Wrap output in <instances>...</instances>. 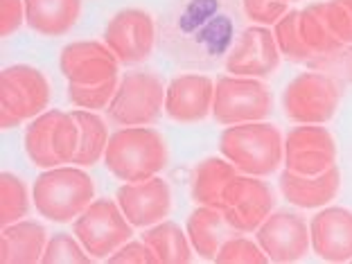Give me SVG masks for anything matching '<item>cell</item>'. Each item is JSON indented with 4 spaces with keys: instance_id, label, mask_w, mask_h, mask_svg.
I'll list each match as a JSON object with an SVG mask.
<instances>
[{
    "instance_id": "6da1fadb",
    "label": "cell",
    "mask_w": 352,
    "mask_h": 264,
    "mask_svg": "<svg viewBox=\"0 0 352 264\" xmlns=\"http://www.w3.org/2000/svg\"><path fill=\"white\" fill-rule=\"evenodd\" d=\"M104 165L120 181H147L165 170L167 142L151 126H126L109 138Z\"/></svg>"
},
{
    "instance_id": "d6a6232c",
    "label": "cell",
    "mask_w": 352,
    "mask_h": 264,
    "mask_svg": "<svg viewBox=\"0 0 352 264\" xmlns=\"http://www.w3.org/2000/svg\"><path fill=\"white\" fill-rule=\"evenodd\" d=\"M327 23L343 45H352V0H327Z\"/></svg>"
},
{
    "instance_id": "30bf717a",
    "label": "cell",
    "mask_w": 352,
    "mask_h": 264,
    "mask_svg": "<svg viewBox=\"0 0 352 264\" xmlns=\"http://www.w3.org/2000/svg\"><path fill=\"white\" fill-rule=\"evenodd\" d=\"M276 206V197L260 176L239 172L223 192L221 212L239 233H253L262 226Z\"/></svg>"
},
{
    "instance_id": "44dd1931",
    "label": "cell",
    "mask_w": 352,
    "mask_h": 264,
    "mask_svg": "<svg viewBox=\"0 0 352 264\" xmlns=\"http://www.w3.org/2000/svg\"><path fill=\"white\" fill-rule=\"evenodd\" d=\"M25 23L41 36H63L75 28L82 0H23Z\"/></svg>"
},
{
    "instance_id": "4fadbf2b",
    "label": "cell",
    "mask_w": 352,
    "mask_h": 264,
    "mask_svg": "<svg viewBox=\"0 0 352 264\" xmlns=\"http://www.w3.org/2000/svg\"><path fill=\"white\" fill-rule=\"evenodd\" d=\"M258 244L271 262H296L311 249V235L305 219L296 212H271L258 228Z\"/></svg>"
},
{
    "instance_id": "8992f818",
    "label": "cell",
    "mask_w": 352,
    "mask_h": 264,
    "mask_svg": "<svg viewBox=\"0 0 352 264\" xmlns=\"http://www.w3.org/2000/svg\"><path fill=\"white\" fill-rule=\"evenodd\" d=\"M341 88L330 75L309 70L287 84L283 93L285 116L300 124H325L337 113Z\"/></svg>"
},
{
    "instance_id": "5bb4252c",
    "label": "cell",
    "mask_w": 352,
    "mask_h": 264,
    "mask_svg": "<svg viewBox=\"0 0 352 264\" xmlns=\"http://www.w3.org/2000/svg\"><path fill=\"white\" fill-rule=\"evenodd\" d=\"M280 57L283 54L274 32L264 25H253L246 28L230 47L226 70L237 77H267L278 68Z\"/></svg>"
},
{
    "instance_id": "9c48e42d",
    "label": "cell",
    "mask_w": 352,
    "mask_h": 264,
    "mask_svg": "<svg viewBox=\"0 0 352 264\" xmlns=\"http://www.w3.org/2000/svg\"><path fill=\"white\" fill-rule=\"evenodd\" d=\"M167 86L151 73H129L118 84L109 104L111 122L122 126H147L156 122L165 107Z\"/></svg>"
},
{
    "instance_id": "e0dca14e",
    "label": "cell",
    "mask_w": 352,
    "mask_h": 264,
    "mask_svg": "<svg viewBox=\"0 0 352 264\" xmlns=\"http://www.w3.org/2000/svg\"><path fill=\"white\" fill-rule=\"evenodd\" d=\"M311 251L325 262L352 260V210L348 208H325L309 221Z\"/></svg>"
},
{
    "instance_id": "7402d4cb",
    "label": "cell",
    "mask_w": 352,
    "mask_h": 264,
    "mask_svg": "<svg viewBox=\"0 0 352 264\" xmlns=\"http://www.w3.org/2000/svg\"><path fill=\"white\" fill-rule=\"evenodd\" d=\"M3 249H0V262L5 264H32L41 262L43 251L47 246V233L41 223L21 219L10 226H3Z\"/></svg>"
},
{
    "instance_id": "cb8c5ba5",
    "label": "cell",
    "mask_w": 352,
    "mask_h": 264,
    "mask_svg": "<svg viewBox=\"0 0 352 264\" xmlns=\"http://www.w3.org/2000/svg\"><path fill=\"white\" fill-rule=\"evenodd\" d=\"M151 251H154L158 264H188L192 260V244L188 233H183L179 223L158 221L142 235Z\"/></svg>"
},
{
    "instance_id": "7a4b0ae2",
    "label": "cell",
    "mask_w": 352,
    "mask_h": 264,
    "mask_svg": "<svg viewBox=\"0 0 352 264\" xmlns=\"http://www.w3.org/2000/svg\"><path fill=\"white\" fill-rule=\"evenodd\" d=\"M219 151L242 174L269 176L285 161V140L269 122H242L221 131Z\"/></svg>"
},
{
    "instance_id": "ac0fdd59",
    "label": "cell",
    "mask_w": 352,
    "mask_h": 264,
    "mask_svg": "<svg viewBox=\"0 0 352 264\" xmlns=\"http://www.w3.org/2000/svg\"><path fill=\"white\" fill-rule=\"evenodd\" d=\"M214 82L206 75H179L167 84L165 113L176 122H201L212 113Z\"/></svg>"
},
{
    "instance_id": "7c38bea8",
    "label": "cell",
    "mask_w": 352,
    "mask_h": 264,
    "mask_svg": "<svg viewBox=\"0 0 352 264\" xmlns=\"http://www.w3.org/2000/svg\"><path fill=\"white\" fill-rule=\"evenodd\" d=\"M337 163V142L325 126H294L285 138V170L300 176H318Z\"/></svg>"
},
{
    "instance_id": "f546056e",
    "label": "cell",
    "mask_w": 352,
    "mask_h": 264,
    "mask_svg": "<svg viewBox=\"0 0 352 264\" xmlns=\"http://www.w3.org/2000/svg\"><path fill=\"white\" fill-rule=\"evenodd\" d=\"M93 258L86 253L77 237L70 233H57L52 239H47V246L43 251L41 262L54 264V262H66V264H88Z\"/></svg>"
},
{
    "instance_id": "52a82bcc",
    "label": "cell",
    "mask_w": 352,
    "mask_h": 264,
    "mask_svg": "<svg viewBox=\"0 0 352 264\" xmlns=\"http://www.w3.org/2000/svg\"><path fill=\"white\" fill-rule=\"evenodd\" d=\"M73 233L82 242L91 258H109L133 235L131 221L113 199H98L79 214L73 223Z\"/></svg>"
},
{
    "instance_id": "5b68a950",
    "label": "cell",
    "mask_w": 352,
    "mask_h": 264,
    "mask_svg": "<svg viewBox=\"0 0 352 264\" xmlns=\"http://www.w3.org/2000/svg\"><path fill=\"white\" fill-rule=\"evenodd\" d=\"M50 102V84L34 66L16 63L0 73V126L14 129L43 113Z\"/></svg>"
},
{
    "instance_id": "484cf974",
    "label": "cell",
    "mask_w": 352,
    "mask_h": 264,
    "mask_svg": "<svg viewBox=\"0 0 352 264\" xmlns=\"http://www.w3.org/2000/svg\"><path fill=\"white\" fill-rule=\"evenodd\" d=\"M298 30H300V36H302V41H305V45L314 52V59L343 45L339 38L334 36L330 23H327L325 3H316V5L305 7V10H300Z\"/></svg>"
},
{
    "instance_id": "d590c367",
    "label": "cell",
    "mask_w": 352,
    "mask_h": 264,
    "mask_svg": "<svg viewBox=\"0 0 352 264\" xmlns=\"http://www.w3.org/2000/svg\"><path fill=\"white\" fill-rule=\"evenodd\" d=\"M109 262L111 264H124V262H138V264H154L158 262L154 251L149 249L145 242H126L122 244L116 253L109 255Z\"/></svg>"
},
{
    "instance_id": "ba28073f",
    "label": "cell",
    "mask_w": 352,
    "mask_h": 264,
    "mask_svg": "<svg viewBox=\"0 0 352 264\" xmlns=\"http://www.w3.org/2000/svg\"><path fill=\"white\" fill-rule=\"evenodd\" d=\"M271 104L274 98L269 88L255 77L228 75L214 84L212 116L219 124L260 122L271 113Z\"/></svg>"
},
{
    "instance_id": "4dcf8cb0",
    "label": "cell",
    "mask_w": 352,
    "mask_h": 264,
    "mask_svg": "<svg viewBox=\"0 0 352 264\" xmlns=\"http://www.w3.org/2000/svg\"><path fill=\"white\" fill-rule=\"evenodd\" d=\"M214 262H219V264H264L271 260H269V255L262 251V246L258 242H251V239H246V237L233 235L223 242Z\"/></svg>"
},
{
    "instance_id": "4316f807",
    "label": "cell",
    "mask_w": 352,
    "mask_h": 264,
    "mask_svg": "<svg viewBox=\"0 0 352 264\" xmlns=\"http://www.w3.org/2000/svg\"><path fill=\"white\" fill-rule=\"evenodd\" d=\"M30 197L28 188L19 176L12 172L0 174V223L10 226L14 221L28 217Z\"/></svg>"
},
{
    "instance_id": "8d00e7d4",
    "label": "cell",
    "mask_w": 352,
    "mask_h": 264,
    "mask_svg": "<svg viewBox=\"0 0 352 264\" xmlns=\"http://www.w3.org/2000/svg\"><path fill=\"white\" fill-rule=\"evenodd\" d=\"M285 3H298V0H285Z\"/></svg>"
},
{
    "instance_id": "9a60e30c",
    "label": "cell",
    "mask_w": 352,
    "mask_h": 264,
    "mask_svg": "<svg viewBox=\"0 0 352 264\" xmlns=\"http://www.w3.org/2000/svg\"><path fill=\"white\" fill-rule=\"evenodd\" d=\"M118 206L131 226L147 228L163 221L172 210V190L161 176H151L147 181L124 183L116 195Z\"/></svg>"
},
{
    "instance_id": "f1b7e54d",
    "label": "cell",
    "mask_w": 352,
    "mask_h": 264,
    "mask_svg": "<svg viewBox=\"0 0 352 264\" xmlns=\"http://www.w3.org/2000/svg\"><path fill=\"white\" fill-rule=\"evenodd\" d=\"M116 91H118V77L109 79V82H104V84H93V86L68 84V100L79 109L98 111V109L109 107Z\"/></svg>"
},
{
    "instance_id": "1f68e13d",
    "label": "cell",
    "mask_w": 352,
    "mask_h": 264,
    "mask_svg": "<svg viewBox=\"0 0 352 264\" xmlns=\"http://www.w3.org/2000/svg\"><path fill=\"white\" fill-rule=\"evenodd\" d=\"M307 66H311L318 73L330 75L337 82H350L352 79V45H341L337 50L321 54V57L311 59Z\"/></svg>"
},
{
    "instance_id": "3957f363",
    "label": "cell",
    "mask_w": 352,
    "mask_h": 264,
    "mask_svg": "<svg viewBox=\"0 0 352 264\" xmlns=\"http://www.w3.org/2000/svg\"><path fill=\"white\" fill-rule=\"evenodd\" d=\"M32 199L41 217L54 223H68L93 204L95 183L79 167H50L36 176Z\"/></svg>"
},
{
    "instance_id": "8fae6325",
    "label": "cell",
    "mask_w": 352,
    "mask_h": 264,
    "mask_svg": "<svg viewBox=\"0 0 352 264\" xmlns=\"http://www.w3.org/2000/svg\"><path fill=\"white\" fill-rule=\"evenodd\" d=\"M156 41L154 19L138 7L120 10L104 28V43L111 47L120 63L133 66L149 59Z\"/></svg>"
},
{
    "instance_id": "83f0119b",
    "label": "cell",
    "mask_w": 352,
    "mask_h": 264,
    "mask_svg": "<svg viewBox=\"0 0 352 264\" xmlns=\"http://www.w3.org/2000/svg\"><path fill=\"white\" fill-rule=\"evenodd\" d=\"M276 43L280 47V54L294 63H309L314 59V52L309 50L302 41L298 30V12H287L283 19L276 23L274 30Z\"/></svg>"
},
{
    "instance_id": "ffe728a7",
    "label": "cell",
    "mask_w": 352,
    "mask_h": 264,
    "mask_svg": "<svg viewBox=\"0 0 352 264\" xmlns=\"http://www.w3.org/2000/svg\"><path fill=\"white\" fill-rule=\"evenodd\" d=\"M186 233L190 237L192 249H195V253H199V258L214 262L223 242L237 235L239 230L230 226L226 214L217 210V208L199 206L197 210L190 212L186 221Z\"/></svg>"
},
{
    "instance_id": "d6986e66",
    "label": "cell",
    "mask_w": 352,
    "mask_h": 264,
    "mask_svg": "<svg viewBox=\"0 0 352 264\" xmlns=\"http://www.w3.org/2000/svg\"><path fill=\"white\" fill-rule=\"evenodd\" d=\"M278 186L283 197L292 206L309 210V208H321L325 204H330L337 197V192L341 188V172L337 165L318 176H300L285 170L280 174Z\"/></svg>"
},
{
    "instance_id": "836d02e7",
    "label": "cell",
    "mask_w": 352,
    "mask_h": 264,
    "mask_svg": "<svg viewBox=\"0 0 352 264\" xmlns=\"http://www.w3.org/2000/svg\"><path fill=\"white\" fill-rule=\"evenodd\" d=\"M246 19L258 25H276L289 12V3L285 0H242Z\"/></svg>"
},
{
    "instance_id": "277c9868",
    "label": "cell",
    "mask_w": 352,
    "mask_h": 264,
    "mask_svg": "<svg viewBox=\"0 0 352 264\" xmlns=\"http://www.w3.org/2000/svg\"><path fill=\"white\" fill-rule=\"evenodd\" d=\"M79 135L82 133L75 116L52 109L28 124L23 145L32 165L50 170L63 163H73L79 149Z\"/></svg>"
},
{
    "instance_id": "e575fe53",
    "label": "cell",
    "mask_w": 352,
    "mask_h": 264,
    "mask_svg": "<svg viewBox=\"0 0 352 264\" xmlns=\"http://www.w3.org/2000/svg\"><path fill=\"white\" fill-rule=\"evenodd\" d=\"M25 23L23 0H0V36H12Z\"/></svg>"
},
{
    "instance_id": "d4e9b609",
    "label": "cell",
    "mask_w": 352,
    "mask_h": 264,
    "mask_svg": "<svg viewBox=\"0 0 352 264\" xmlns=\"http://www.w3.org/2000/svg\"><path fill=\"white\" fill-rule=\"evenodd\" d=\"M73 116L79 124V149L73 158V165L79 167H88V165H95L104 156L109 145V129L104 124V120L95 113V111H73Z\"/></svg>"
},
{
    "instance_id": "603a6c76",
    "label": "cell",
    "mask_w": 352,
    "mask_h": 264,
    "mask_svg": "<svg viewBox=\"0 0 352 264\" xmlns=\"http://www.w3.org/2000/svg\"><path fill=\"white\" fill-rule=\"evenodd\" d=\"M239 174V170L228 158H206L195 167L192 176V201L197 206H208L221 210L223 192L228 183Z\"/></svg>"
},
{
    "instance_id": "2e32d148",
    "label": "cell",
    "mask_w": 352,
    "mask_h": 264,
    "mask_svg": "<svg viewBox=\"0 0 352 264\" xmlns=\"http://www.w3.org/2000/svg\"><path fill=\"white\" fill-rule=\"evenodd\" d=\"M118 57L109 45L98 41H77L68 43L61 50L59 68L68 84H104L118 77Z\"/></svg>"
}]
</instances>
